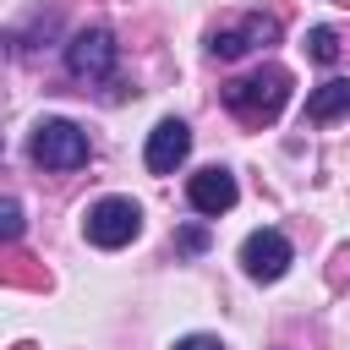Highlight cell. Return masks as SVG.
Wrapping results in <instances>:
<instances>
[{
	"mask_svg": "<svg viewBox=\"0 0 350 350\" xmlns=\"http://www.w3.org/2000/svg\"><path fill=\"white\" fill-rule=\"evenodd\" d=\"M284 98H290V71H284V66H257V71L224 82V104H230V115H241L246 126L279 120Z\"/></svg>",
	"mask_w": 350,
	"mask_h": 350,
	"instance_id": "6da1fadb",
	"label": "cell"
},
{
	"mask_svg": "<svg viewBox=\"0 0 350 350\" xmlns=\"http://www.w3.org/2000/svg\"><path fill=\"white\" fill-rule=\"evenodd\" d=\"M27 153H33L38 170H82L93 148H88V131L77 120H38Z\"/></svg>",
	"mask_w": 350,
	"mask_h": 350,
	"instance_id": "7a4b0ae2",
	"label": "cell"
},
{
	"mask_svg": "<svg viewBox=\"0 0 350 350\" xmlns=\"http://www.w3.org/2000/svg\"><path fill=\"white\" fill-rule=\"evenodd\" d=\"M82 230H88V241H93V246L120 252V246H131V241L142 235V208H137L131 197H98V202L88 208Z\"/></svg>",
	"mask_w": 350,
	"mask_h": 350,
	"instance_id": "3957f363",
	"label": "cell"
},
{
	"mask_svg": "<svg viewBox=\"0 0 350 350\" xmlns=\"http://www.w3.org/2000/svg\"><path fill=\"white\" fill-rule=\"evenodd\" d=\"M115 33L109 27H82L71 44H66V71L71 77H82V82H93V77H109L115 71Z\"/></svg>",
	"mask_w": 350,
	"mask_h": 350,
	"instance_id": "277c9868",
	"label": "cell"
},
{
	"mask_svg": "<svg viewBox=\"0 0 350 350\" xmlns=\"http://www.w3.org/2000/svg\"><path fill=\"white\" fill-rule=\"evenodd\" d=\"M295 262V252H290V241L279 235V230H252L246 241H241V268L257 279V284H273V279H284V268Z\"/></svg>",
	"mask_w": 350,
	"mask_h": 350,
	"instance_id": "5b68a950",
	"label": "cell"
},
{
	"mask_svg": "<svg viewBox=\"0 0 350 350\" xmlns=\"http://www.w3.org/2000/svg\"><path fill=\"white\" fill-rule=\"evenodd\" d=\"M273 38H279V22L262 16V11H252V16H241L235 27H219L208 49H213L219 60H241L246 49H262V44H273Z\"/></svg>",
	"mask_w": 350,
	"mask_h": 350,
	"instance_id": "8992f818",
	"label": "cell"
},
{
	"mask_svg": "<svg viewBox=\"0 0 350 350\" xmlns=\"http://www.w3.org/2000/svg\"><path fill=\"white\" fill-rule=\"evenodd\" d=\"M235 197H241V186H235V175H230V170H219V164H208V170H197V175L186 180V202H191L197 213H208V219L230 213V208H235Z\"/></svg>",
	"mask_w": 350,
	"mask_h": 350,
	"instance_id": "52a82bcc",
	"label": "cell"
},
{
	"mask_svg": "<svg viewBox=\"0 0 350 350\" xmlns=\"http://www.w3.org/2000/svg\"><path fill=\"white\" fill-rule=\"evenodd\" d=\"M186 153H191V126L186 120H159L153 131H148V170L153 175H175V164H186Z\"/></svg>",
	"mask_w": 350,
	"mask_h": 350,
	"instance_id": "ba28073f",
	"label": "cell"
},
{
	"mask_svg": "<svg viewBox=\"0 0 350 350\" xmlns=\"http://www.w3.org/2000/svg\"><path fill=\"white\" fill-rule=\"evenodd\" d=\"M339 115H350V77H328L323 88L306 93V120L328 126V120H339Z\"/></svg>",
	"mask_w": 350,
	"mask_h": 350,
	"instance_id": "9c48e42d",
	"label": "cell"
},
{
	"mask_svg": "<svg viewBox=\"0 0 350 350\" xmlns=\"http://www.w3.org/2000/svg\"><path fill=\"white\" fill-rule=\"evenodd\" d=\"M306 55H312L317 66H334V60H339V33H334V27H312V33H306Z\"/></svg>",
	"mask_w": 350,
	"mask_h": 350,
	"instance_id": "30bf717a",
	"label": "cell"
},
{
	"mask_svg": "<svg viewBox=\"0 0 350 350\" xmlns=\"http://www.w3.org/2000/svg\"><path fill=\"white\" fill-rule=\"evenodd\" d=\"M0 230H5V241L22 235V202H16V197H5V208H0Z\"/></svg>",
	"mask_w": 350,
	"mask_h": 350,
	"instance_id": "8fae6325",
	"label": "cell"
},
{
	"mask_svg": "<svg viewBox=\"0 0 350 350\" xmlns=\"http://www.w3.org/2000/svg\"><path fill=\"white\" fill-rule=\"evenodd\" d=\"M175 246H180V252H202V246H208V235H202L197 224H186V230H175Z\"/></svg>",
	"mask_w": 350,
	"mask_h": 350,
	"instance_id": "7c38bea8",
	"label": "cell"
},
{
	"mask_svg": "<svg viewBox=\"0 0 350 350\" xmlns=\"http://www.w3.org/2000/svg\"><path fill=\"white\" fill-rule=\"evenodd\" d=\"M175 350H224V345H219L213 334H186V339H180Z\"/></svg>",
	"mask_w": 350,
	"mask_h": 350,
	"instance_id": "4fadbf2b",
	"label": "cell"
}]
</instances>
